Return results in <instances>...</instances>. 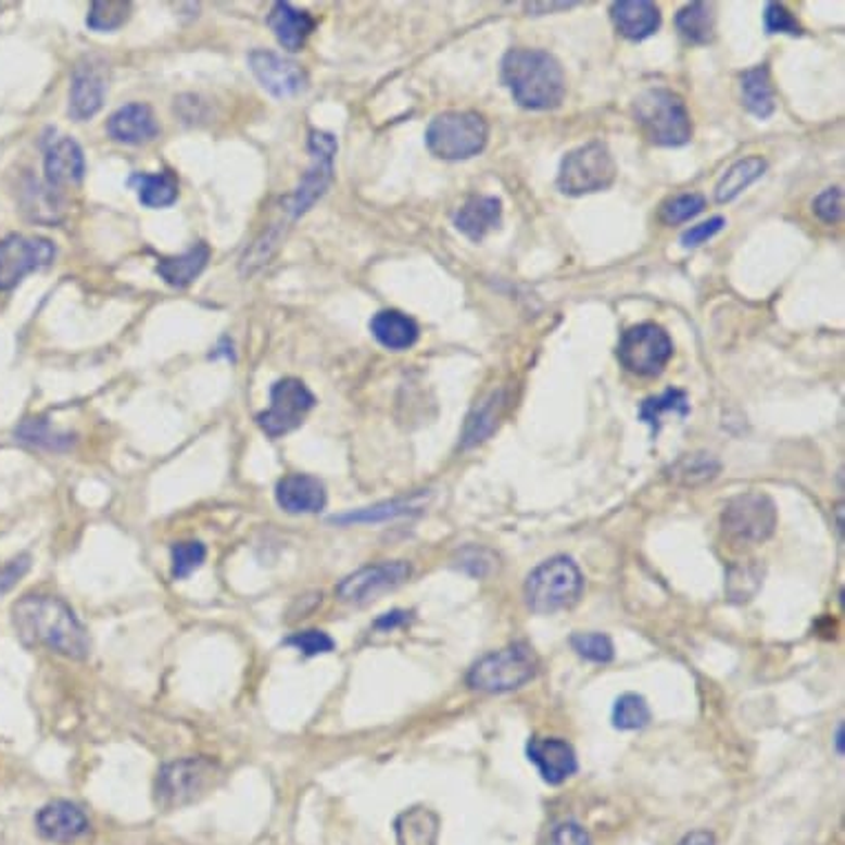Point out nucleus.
I'll return each mask as SVG.
<instances>
[{
    "label": "nucleus",
    "instance_id": "nucleus-34",
    "mask_svg": "<svg viewBox=\"0 0 845 845\" xmlns=\"http://www.w3.org/2000/svg\"><path fill=\"white\" fill-rule=\"evenodd\" d=\"M764 582V569L757 560L737 563L727 573V595L731 602H748Z\"/></svg>",
    "mask_w": 845,
    "mask_h": 845
},
{
    "label": "nucleus",
    "instance_id": "nucleus-48",
    "mask_svg": "<svg viewBox=\"0 0 845 845\" xmlns=\"http://www.w3.org/2000/svg\"><path fill=\"white\" fill-rule=\"evenodd\" d=\"M550 845H591V836L582 825L567 821L552 832Z\"/></svg>",
    "mask_w": 845,
    "mask_h": 845
},
{
    "label": "nucleus",
    "instance_id": "nucleus-14",
    "mask_svg": "<svg viewBox=\"0 0 845 845\" xmlns=\"http://www.w3.org/2000/svg\"><path fill=\"white\" fill-rule=\"evenodd\" d=\"M409 576H412V567L405 560L370 565L343 578L337 587V593L343 602L364 605V602L377 600L379 595L401 587Z\"/></svg>",
    "mask_w": 845,
    "mask_h": 845
},
{
    "label": "nucleus",
    "instance_id": "nucleus-17",
    "mask_svg": "<svg viewBox=\"0 0 845 845\" xmlns=\"http://www.w3.org/2000/svg\"><path fill=\"white\" fill-rule=\"evenodd\" d=\"M106 96V78L102 65H98L93 58H85L83 63L74 70L72 76V89H70V115L78 123L93 117Z\"/></svg>",
    "mask_w": 845,
    "mask_h": 845
},
{
    "label": "nucleus",
    "instance_id": "nucleus-11",
    "mask_svg": "<svg viewBox=\"0 0 845 845\" xmlns=\"http://www.w3.org/2000/svg\"><path fill=\"white\" fill-rule=\"evenodd\" d=\"M317 399L304 381L286 377L270 388V407L257 416V426L270 437L279 439L304 422Z\"/></svg>",
    "mask_w": 845,
    "mask_h": 845
},
{
    "label": "nucleus",
    "instance_id": "nucleus-9",
    "mask_svg": "<svg viewBox=\"0 0 845 845\" xmlns=\"http://www.w3.org/2000/svg\"><path fill=\"white\" fill-rule=\"evenodd\" d=\"M673 356L669 332L657 324H638L629 328L618 345L620 364L638 377H657Z\"/></svg>",
    "mask_w": 845,
    "mask_h": 845
},
{
    "label": "nucleus",
    "instance_id": "nucleus-15",
    "mask_svg": "<svg viewBox=\"0 0 845 845\" xmlns=\"http://www.w3.org/2000/svg\"><path fill=\"white\" fill-rule=\"evenodd\" d=\"M249 65L257 83L275 98H290L306 89V74L297 63L273 51L257 49L249 55Z\"/></svg>",
    "mask_w": 845,
    "mask_h": 845
},
{
    "label": "nucleus",
    "instance_id": "nucleus-46",
    "mask_svg": "<svg viewBox=\"0 0 845 845\" xmlns=\"http://www.w3.org/2000/svg\"><path fill=\"white\" fill-rule=\"evenodd\" d=\"M723 226H727V219L723 217H712L708 222H702L693 228H689L684 235H682V244L686 249H695L699 244H704V241H708L710 237H715Z\"/></svg>",
    "mask_w": 845,
    "mask_h": 845
},
{
    "label": "nucleus",
    "instance_id": "nucleus-45",
    "mask_svg": "<svg viewBox=\"0 0 845 845\" xmlns=\"http://www.w3.org/2000/svg\"><path fill=\"white\" fill-rule=\"evenodd\" d=\"M815 213L821 222L825 224H836L841 222L843 217V191L836 187V189H828L823 191L817 200H815Z\"/></svg>",
    "mask_w": 845,
    "mask_h": 845
},
{
    "label": "nucleus",
    "instance_id": "nucleus-31",
    "mask_svg": "<svg viewBox=\"0 0 845 845\" xmlns=\"http://www.w3.org/2000/svg\"><path fill=\"white\" fill-rule=\"evenodd\" d=\"M742 96L746 109L766 119L774 113V91L770 85V72L766 65L753 67L742 76Z\"/></svg>",
    "mask_w": 845,
    "mask_h": 845
},
{
    "label": "nucleus",
    "instance_id": "nucleus-18",
    "mask_svg": "<svg viewBox=\"0 0 845 845\" xmlns=\"http://www.w3.org/2000/svg\"><path fill=\"white\" fill-rule=\"evenodd\" d=\"M527 757L552 786H558L578 770L573 748L558 737H533L527 744Z\"/></svg>",
    "mask_w": 845,
    "mask_h": 845
},
{
    "label": "nucleus",
    "instance_id": "nucleus-3",
    "mask_svg": "<svg viewBox=\"0 0 845 845\" xmlns=\"http://www.w3.org/2000/svg\"><path fill=\"white\" fill-rule=\"evenodd\" d=\"M633 115L644 138L657 147H682L693 138L691 113L669 89H646L633 102Z\"/></svg>",
    "mask_w": 845,
    "mask_h": 845
},
{
    "label": "nucleus",
    "instance_id": "nucleus-39",
    "mask_svg": "<svg viewBox=\"0 0 845 845\" xmlns=\"http://www.w3.org/2000/svg\"><path fill=\"white\" fill-rule=\"evenodd\" d=\"M206 560V547L198 540H187V542H175L171 547V563H173V578L175 580H185L189 578L196 569H200Z\"/></svg>",
    "mask_w": 845,
    "mask_h": 845
},
{
    "label": "nucleus",
    "instance_id": "nucleus-22",
    "mask_svg": "<svg viewBox=\"0 0 845 845\" xmlns=\"http://www.w3.org/2000/svg\"><path fill=\"white\" fill-rule=\"evenodd\" d=\"M503 222V204L499 198L476 196L469 198L454 215L456 228L471 241H482Z\"/></svg>",
    "mask_w": 845,
    "mask_h": 845
},
{
    "label": "nucleus",
    "instance_id": "nucleus-27",
    "mask_svg": "<svg viewBox=\"0 0 845 845\" xmlns=\"http://www.w3.org/2000/svg\"><path fill=\"white\" fill-rule=\"evenodd\" d=\"M370 330L375 339L388 350H407L418 339L416 321L399 311L377 313L370 321Z\"/></svg>",
    "mask_w": 845,
    "mask_h": 845
},
{
    "label": "nucleus",
    "instance_id": "nucleus-10",
    "mask_svg": "<svg viewBox=\"0 0 845 845\" xmlns=\"http://www.w3.org/2000/svg\"><path fill=\"white\" fill-rule=\"evenodd\" d=\"M721 527L729 538L744 545H757L774 533L777 507L768 494L744 492L723 507Z\"/></svg>",
    "mask_w": 845,
    "mask_h": 845
},
{
    "label": "nucleus",
    "instance_id": "nucleus-36",
    "mask_svg": "<svg viewBox=\"0 0 845 845\" xmlns=\"http://www.w3.org/2000/svg\"><path fill=\"white\" fill-rule=\"evenodd\" d=\"M614 727L620 731H640L651 721L648 704L638 693H625L614 704Z\"/></svg>",
    "mask_w": 845,
    "mask_h": 845
},
{
    "label": "nucleus",
    "instance_id": "nucleus-42",
    "mask_svg": "<svg viewBox=\"0 0 845 845\" xmlns=\"http://www.w3.org/2000/svg\"><path fill=\"white\" fill-rule=\"evenodd\" d=\"M496 403H499V396L494 394L492 401H488L480 409H476L474 416H469L467 428H465V437H463V445H465V447L478 445L482 439H485V437L494 430V422H496Z\"/></svg>",
    "mask_w": 845,
    "mask_h": 845
},
{
    "label": "nucleus",
    "instance_id": "nucleus-21",
    "mask_svg": "<svg viewBox=\"0 0 845 845\" xmlns=\"http://www.w3.org/2000/svg\"><path fill=\"white\" fill-rule=\"evenodd\" d=\"M277 503L288 514H319L326 507V488L315 476L290 474L279 480Z\"/></svg>",
    "mask_w": 845,
    "mask_h": 845
},
{
    "label": "nucleus",
    "instance_id": "nucleus-4",
    "mask_svg": "<svg viewBox=\"0 0 845 845\" xmlns=\"http://www.w3.org/2000/svg\"><path fill=\"white\" fill-rule=\"evenodd\" d=\"M582 589L584 578L578 565L567 556H556L529 573L525 582V597L531 611L556 614L573 607L582 595Z\"/></svg>",
    "mask_w": 845,
    "mask_h": 845
},
{
    "label": "nucleus",
    "instance_id": "nucleus-5",
    "mask_svg": "<svg viewBox=\"0 0 845 845\" xmlns=\"http://www.w3.org/2000/svg\"><path fill=\"white\" fill-rule=\"evenodd\" d=\"M490 129L485 117L474 111H447L437 115L428 131L426 144L432 155L447 162L469 160L488 147Z\"/></svg>",
    "mask_w": 845,
    "mask_h": 845
},
{
    "label": "nucleus",
    "instance_id": "nucleus-20",
    "mask_svg": "<svg viewBox=\"0 0 845 845\" xmlns=\"http://www.w3.org/2000/svg\"><path fill=\"white\" fill-rule=\"evenodd\" d=\"M36 828L47 841L72 843L89 832V819L72 802H51L38 812Z\"/></svg>",
    "mask_w": 845,
    "mask_h": 845
},
{
    "label": "nucleus",
    "instance_id": "nucleus-37",
    "mask_svg": "<svg viewBox=\"0 0 845 845\" xmlns=\"http://www.w3.org/2000/svg\"><path fill=\"white\" fill-rule=\"evenodd\" d=\"M131 16V3L125 0H96L89 10L87 25L93 31H115Z\"/></svg>",
    "mask_w": 845,
    "mask_h": 845
},
{
    "label": "nucleus",
    "instance_id": "nucleus-2",
    "mask_svg": "<svg viewBox=\"0 0 845 845\" xmlns=\"http://www.w3.org/2000/svg\"><path fill=\"white\" fill-rule=\"evenodd\" d=\"M503 80L514 100L531 111L563 104L567 83L558 60L542 49H512L503 58Z\"/></svg>",
    "mask_w": 845,
    "mask_h": 845
},
{
    "label": "nucleus",
    "instance_id": "nucleus-1",
    "mask_svg": "<svg viewBox=\"0 0 845 845\" xmlns=\"http://www.w3.org/2000/svg\"><path fill=\"white\" fill-rule=\"evenodd\" d=\"M14 629L29 648L45 646L72 659L89 655V638L72 607L53 595H25L12 609Z\"/></svg>",
    "mask_w": 845,
    "mask_h": 845
},
{
    "label": "nucleus",
    "instance_id": "nucleus-41",
    "mask_svg": "<svg viewBox=\"0 0 845 845\" xmlns=\"http://www.w3.org/2000/svg\"><path fill=\"white\" fill-rule=\"evenodd\" d=\"M706 206V200L699 196V193H684V196H678V198H671L669 202H664L661 209H659V219L664 224H682V222H689L691 217L699 215Z\"/></svg>",
    "mask_w": 845,
    "mask_h": 845
},
{
    "label": "nucleus",
    "instance_id": "nucleus-47",
    "mask_svg": "<svg viewBox=\"0 0 845 845\" xmlns=\"http://www.w3.org/2000/svg\"><path fill=\"white\" fill-rule=\"evenodd\" d=\"M494 563L496 558L488 550H480V547H469L461 554V567L478 578L485 576L494 567Z\"/></svg>",
    "mask_w": 845,
    "mask_h": 845
},
{
    "label": "nucleus",
    "instance_id": "nucleus-6",
    "mask_svg": "<svg viewBox=\"0 0 845 845\" xmlns=\"http://www.w3.org/2000/svg\"><path fill=\"white\" fill-rule=\"evenodd\" d=\"M535 669L538 659L531 646L516 642L480 657L467 676V684L482 693H509L527 684L535 676Z\"/></svg>",
    "mask_w": 845,
    "mask_h": 845
},
{
    "label": "nucleus",
    "instance_id": "nucleus-29",
    "mask_svg": "<svg viewBox=\"0 0 845 845\" xmlns=\"http://www.w3.org/2000/svg\"><path fill=\"white\" fill-rule=\"evenodd\" d=\"M129 187L138 191V200L149 209H166L177 200L179 187L173 173H136L129 177Z\"/></svg>",
    "mask_w": 845,
    "mask_h": 845
},
{
    "label": "nucleus",
    "instance_id": "nucleus-43",
    "mask_svg": "<svg viewBox=\"0 0 845 845\" xmlns=\"http://www.w3.org/2000/svg\"><path fill=\"white\" fill-rule=\"evenodd\" d=\"M288 646H294L297 651H301L304 655L313 657V655H324V653H330L335 648V640L324 633V631H317V629H311V631H299L290 638H286Z\"/></svg>",
    "mask_w": 845,
    "mask_h": 845
},
{
    "label": "nucleus",
    "instance_id": "nucleus-28",
    "mask_svg": "<svg viewBox=\"0 0 845 845\" xmlns=\"http://www.w3.org/2000/svg\"><path fill=\"white\" fill-rule=\"evenodd\" d=\"M768 164L764 157L759 155H751V157H744L740 162H735L727 175H723L719 179V185L715 189V200L719 204H727V202H733L737 196H742L751 185H755L757 179L766 173Z\"/></svg>",
    "mask_w": 845,
    "mask_h": 845
},
{
    "label": "nucleus",
    "instance_id": "nucleus-16",
    "mask_svg": "<svg viewBox=\"0 0 845 845\" xmlns=\"http://www.w3.org/2000/svg\"><path fill=\"white\" fill-rule=\"evenodd\" d=\"M45 177L49 189H63L83 182L85 153L76 140L67 136L49 138L45 144Z\"/></svg>",
    "mask_w": 845,
    "mask_h": 845
},
{
    "label": "nucleus",
    "instance_id": "nucleus-44",
    "mask_svg": "<svg viewBox=\"0 0 845 845\" xmlns=\"http://www.w3.org/2000/svg\"><path fill=\"white\" fill-rule=\"evenodd\" d=\"M764 25H766L768 34H789V36H802L804 34L799 21L786 8L777 5V3L766 5V10H764Z\"/></svg>",
    "mask_w": 845,
    "mask_h": 845
},
{
    "label": "nucleus",
    "instance_id": "nucleus-49",
    "mask_svg": "<svg viewBox=\"0 0 845 845\" xmlns=\"http://www.w3.org/2000/svg\"><path fill=\"white\" fill-rule=\"evenodd\" d=\"M31 567V558L27 554L10 560L5 567H0V593H8Z\"/></svg>",
    "mask_w": 845,
    "mask_h": 845
},
{
    "label": "nucleus",
    "instance_id": "nucleus-26",
    "mask_svg": "<svg viewBox=\"0 0 845 845\" xmlns=\"http://www.w3.org/2000/svg\"><path fill=\"white\" fill-rule=\"evenodd\" d=\"M209 260H211V249L200 241V244H196L182 255L160 260L157 275L173 288H187L202 275Z\"/></svg>",
    "mask_w": 845,
    "mask_h": 845
},
{
    "label": "nucleus",
    "instance_id": "nucleus-25",
    "mask_svg": "<svg viewBox=\"0 0 845 845\" xmlns=\"http://www.w3.org/2000/svg\"><path fill=\"white\" fill-rule=\"evenodd\" d=\"M430 492H414L407 499H396V501H386L366 509H356L350 514H339L332 516L330 520L337 525H361V522H383L390 518H401V516H412L418 514L422 507L430 501Z\"/></svg>",
    "mask_w": 845,
    "mask_h": 845
},
{
    "label": "nucleus",
    "instance_id": "nucleus-33",
    "mask_svg": "<svg viewBox=\"0 0 845 845\" xmlns=\"http://www.w3.org/2000/svg\"><path fill=\"white\" fill-rule=\"evenodd\" d=\"M669 412H676L678 416H689L691 412V403H689V396L686 392L682 390H667L659 396H651L646 399L642 405H640V420L646 422V426L653 430V437H657L659 432V426H661V416L669 414Z\"/></svg>",
    "mask_w": 845,
    "mask_h": 845
},
{
    "label": "nucleus",
    "instance_id": "nucleus-38",
    "mask_svg": "<svg viewBox=\"0 0 845 845\" xmlns=\"http://www.w3.org/2000/svg\"><path fill=\"white\" fill-rule=\"evenodd\" d=\"M16 437L25 443H31L38 447H49V450H65L74 443V439L70 434H60V432L51 430L49 422L42 418L25 420L23 426L16 430Z\"/></svg>",
    "mask_w": 845,
    "mask_h": 845
},
{
    "label": "nucleus",
    "instance_id": "nucleus-30",
    "mask_svg": "<svg viewBox=\"0 0 845 845\" xmlns=\"http://www.w3.org/2000/svg\"><path fill=\"white\" fill-rule=\"evenodd\" d=\"M399 845H437L439 817L428 808L405 810L396 823Z\"/></svg>",
    "mask_w": 845,
    "mask_h": 845
},
{
    "label": "nucleus",
    "instance_id": "nucleus-24",
    "mask_svg": "<svg viewBox=\"0 0 845 845\" xmlns=\"http://www.w3.org/2000/svg\"><path fill=\"white\" fill-rule=\"evenodd\" d=\"M611 18L629 40H644L659 29L661 16L657 5L648 0H620L611 5Z\"/></svg>",
    "mask_w": 845,
    "mask_h": 845
},
{
    "label": "nucleus",
    "instance_id": "nucleus-8",
    "mask_svg": "<svg viewBox=\"0 0 845 845\" xmlns=\"http://www.w3.org/2000/svg\"><path fill=\"white\" fill-rule=\"evenodd\" d=\"M618 175L616 160L607 144L589 142L569 151L558 171V189L565 196H587L607 191Z\"/></svg>",
    "mask_w": 845,
    "mask_h": 845
},
{
    "label": "nucleus",
    "instance_id": "nucleus-32",
    "mask_svg": "<svg viewBox=\"0 0 845 845\" xmlns=\"http://www.w3.org/2000/svg\"><path fill=\"white\" fill-rule=\"evenodd\" d=\"M676 25L682 34L693 45H708L715 38V10L712 5L706 3H693L686 5L678 12Z\"/></svg>",
    "mask_w": 845,
    "mask_h": 845
},
{
    "label": "nucleus",
    "instance_id": "nucleus-19",
    "mask_svg": "<svg viewBox=\"0 0 845 845\" xmlns=\"http://www.w3.org/2000/svg\"><path fill=\"white\" fill-rule=\"evenodd\" d=\"M160 127L155 123V115L149 104L142 102H131L119 106L106 123V134L119 142V144H131L140 147L151 142L157 136Z\"/></svg>",
    "mask_w": 845,
    "mask_h": 845
},
{
    "label": "nucleus",
    "instance_id": "nucleus-12",
    "mask_svg": "<svg viewBox=\"0 0 845 845\" xmlns=\"http://www.w3.org/2000/svg\"><path fill=\"white\" fill-rule=\"evenodd\" d=\"M308 149L313 153L315 164L308 168V173L301 179L297 191L286 200V213L297 219L311 211V206L326 193V189L332 182L335 173V155H337V140L330 134L313 131L308 140Z\"/></svg>",
    "mask_w": 845,
    "mask_h": 845
},
{
    "label": "nucleus",
    "instance_id": "nucleus-35",
    "mask_svg": "<svg viewBox=\"0 0 845 845\" xmlns=\"http://www.w3.org/2000/svg\"><path fill=\"white\" fill-rule=\"evenodd\" d=\"M719 463L710 454H689L671 467V478L684 488H695L717 476Z\"/></svg>",
    "mask_w": 845,
    "mask_h": 845
},
{
    "label": "nucleus",
    "instance_id": "nucleus-7",
    "mask_svg": "<svg viewBox=\"0 0 845 845\" xmlns=\"http://www.w3.org/2000/svg\"><path fill=\"white\" fill-rule=\"evenodd\" d=\"M219 777V766L206 757L177 759L157 772L155 802L164 810L189 806L206 795Z\"/></svg>",
    "mask_w": 845,
    "mask_h": 845
},
{
    "label": "nucleus",
    "instance_id": "nucleus-52",
    "mask_svg": "<svg viewBox=\"0 0 845 845\" xmlns=\"http://www.w3.org/2000/svg\"><path fill=\"white\" fill-rule=\"evenodd\" d=\"M836 753L843 755V723L836 727Z\"/></svg>",
    "mask_w": 845,
    "mask_h": 845
},
{
    "label": "nucleus",
    "instance_id": "nucleus-23",
    "mask_svg": "<svg viewBox=\"0 0 845 845\" xmlns=\"http://www.w3.org/2000/svg\"><path fill=\"white\" fill-rule=\"evenodd\" d=\"M268 27L273 29L279 45L288 51H299L306 45L308 36L315 31L317 21L306 10H297L290 3H275L268 18Z\"/></svg>",
    "mask_w": 845,
    "mask_h": 845
},
{
    "label": "nucleus",
    "instance_id": "nucleus-50",
    "mask_svg": "<svg viewBox=\"0 0 845 845\" xmlns=\"http://www.w3.org/2000/svg\"><path fill=\"white\" fill-rule=\"evenodd\" d=\"M409 616H412V614H407V611H390V614H383V616L375 622V627H377V629H394V627L405 625V622L409 620Z\"/></svg>",
    "mask_w": 845,
    "mask_h": 845
},
{
    "label": "nucleus",
    "instance_id": "nucleus-13",
    "mask_svg": "<svg viewBox=\"0 0 845 845\" xmlns=\"http://www.w3.org/2000/svg\"><path fill=\"white\" fill-rule=\"evenodd\" d=\"M55 257V247L45 237L8 235L0 239V290L16 288L29 273L47 268Z\"/></svg>",
    "mask_w": 845,
    "mask_h": 845
},
{
    "label": "nucleus",
    "instance_id": "nucleus-51",
    "mask_svg": "<svg viewBox=\"0 0 845 845\" xmlns=\"http://www.w3.org/2000/svg\"><path fill=\"white\" fill-rule=\"evenodd\" d=\"M678 845H715V836L706 830H695L686 834Z\"/></svg>",
    "mask_w": 845,
    "mask_h": 845
},
{
    "label": "nucleus",
    "instance_id": "nucleus-40",
    "mask_svg": "<svg viewBox=\"0 0 845 845\" xmlns=\"http://www.w3.org/2000/svg\"><path fill=\"white\" fill-rule=\"evenodd\" d=\"M573 651L595 664H607L614 659V642L605 633H576L571 635Z\"/></svg>",
    "mask_w": 845,
    "mask_h": 845
}]
</instances>
